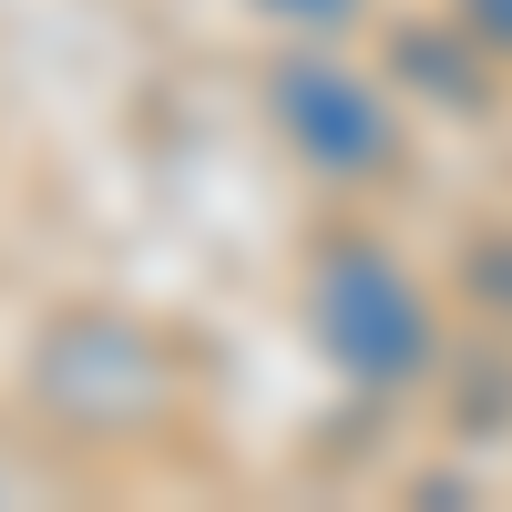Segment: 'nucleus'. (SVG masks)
<instances>
[{"instance_id":"1","label":"nucleus","mask_w":512,"mask_h":512,"mask_svg":"<svg viewBox=\"0 0 512 512\" xmlns=\"http://www.w3.org/2000/svg\"><path fill=\"white\" fill-rule=\"evenodd\" d=\"M308 328H318V349L349 379H369V390H400V379L431 369V308H420V287L379 246H328L318 256Z\"/></svg>"},{"instance_id":"2","label":"nucleus","mask_w":512,"mask_h":512,"mask_svg":"<svg viewBox=\"0 0 512 512\" xmlns=\"http://www.w3.org/2000/svg\"><path fill=\"white\" fill-rule=\"evenodd\" d=\"M267 103H277V123H287V144L318 164V175H379L390 164V144H400V123H390V103L369 93V82L349 72V62H277L267 72Z\"/></svg>"},{"instance_id":"3","label":"nucleus","mask_w":512,"mask_h":512,"mask_svg":"<svg viewBox=\"0 0 512 512\" xmlns=\"http://www.w3.org/2000/svg\"><path fill=\"white\" fill-rule=\"evenodd\" d=\"M400 72L441 82V103H482V72L461 62V41H441V31H400Z\"/></svg>"},{"instance_id":"4","label":"nucleus","mask_w":512,"mask_h":512,"mask_svg":"<svg viewBox=\"0 0 512 512\" xmlns=\"http://www.w3.org/2000/svg\"><path fill=\"white\" fill-rule=\"evenodd\" d=\"M461 31H472L482 52H512V0H461Z\"/></svg>"},{"instance_id":"5","label":"nucleus","mask_w":512,"mask_h":512,"mask_svg":"<svg viewBox=\"0 0 512 512\" xmlns=\"http://www.w3.org/2000/svg\"><path fill=\"white\" fill-rule=\"evenodd\" d=\"M256 11H277V21H308V31H338V21H359V0H256Z\"/></svg>"}]
</instances>
